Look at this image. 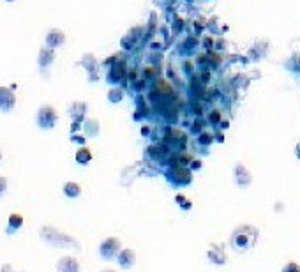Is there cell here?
<instances>
[{"instance_id":"obj_1","label":"cell","mask_w":300,"mask_h":272,"mask_svg":"<svg viewBox=\"0 0 300 272\" xmlns=\"http://www.w3.org/2000/svg\"><path fill=\"white\" fill-rule=\"evenodd\" d=\"M258 240V228L254 226H249V224H244V226H238L232 235V248L237 253H246L256 244Z\"/></svg>"},{"instance_id":"obj_2","label":"cell","mask_w":300,"mask_h":272,"mask_svg":"<svg viewBox=\"0 0 300 272\" xmlns=\"http://www.w3.org/2000/svg\"><path fill=\"white\" fill-rule=\"evenodd\" d=\"M41 237L46 242L51 244V246H58V248H62V246H74V248H78V242L71 235L60 232L57 228H51V226H43L41 228Z\"/></svg>"},{"instance_id":"obj_3","label":"cell","mask_w":300,"mask_h":272,"mask_svg":"<svg viewBox=\"0 0 300 272\" xmlns=\"http://www.w3.org/2000/svg\"><path fill=\"white\" fill-rule=\"evenodd\" d=\"M58 120V113L51 104H43V106L39 108L37 115H35V122H37V126L41 129H51L55 127Z\"/></svg>"},{"instance_id":"obj_4","label":"cell","mask_w":300,"mask_h":272,"mask_svg":"<svg viewBox=\"0 0 300 272\" xmlns=\"http://www.w3.org/2000/svg\"><path fill=\"white\" fill-rule=\"evenodd\" d=\"M168 180L175 186H187L191 184L193 180V175H191V168L187 166H173L171 170L166 173Z\"/></svg>"},{"instance_id":"obj_5","label":"cell","mask_w":300,"mask_h":272,"mask_svg":"<svg viewBox=\"0 0 300 272\" xmlns=\"http://www.w3.org/2000/svg\"><path fill=\"white\" fill-rule=\"evenodd\" d=\"M122 251L120 248V240L117 237H108L104 242L99 246V255L104 260H113L115 256H118V253Z\"/></svg>"},{"instance_id":"obj_6","label":"cell","mask_w":300,"mask_h":272,"mask_svg":"<svg viewBox=\"0 0 300 272\" xmlns=\"http://www.w3.org/2000/svg\"><path fill=\"white\" fill-rule=\"evenodd\" d=\"M126 78H127L126 62H115L113 66H110V69H108V74H106L108 83H112V85H117V83L124 82Z\"/></svg>"},{"instance_id":"obj_7","label":"cell","mask_w":300,"mask_h":272,"mask_svg":"<svg viewBox=\"0 0 300 272\" xmlns=\"http://www.w3.org/2000/svg\"><path fill=\"white\" fill-rule=\"evenodd\" d=\"M233 175H235V184L238 187H249L252 182V175L251 171L247 170V166H244L242 163H238L233 170Z\"/></svg>"},{"instance_id":"obj_8","label":"cell","mask_w":300,"mask_h":272,"mask_svg":"<svg viewBox=\"0 0 300 272\" xmlns=\"http://www.w3.org/2000/svg\"><path fill=\"white\" fill-rule=\"evenodd\" d=\"M16 106V96L9 87H0V112H11Z\"/></svg>"},{"instance_id":"obj_9","label":"cell","mask_w":300,"mask_h":272,"mask_svg":"<svg viewBox=\"0 0 300 272\" xmlns=\"http://www.w3.org/2000/svg\"><path fill=\"white\" fill-rule=\"evenodd\" d=\"M85 113H87V102L74 101L73 104L69 106V115H71L73 122H80V124H83V120H85Z\"/></svg>"},{"instance_id":"obj_10","label":"cell","mask_w":300,"mask_h":272,"mask_svg":"<svg viewBox=\"0 0 300 272\" xmlns=\"http://www.w3.org/2000/svg\"><path fill=\"white\" fill-rule=\"evenodd\" d=\"M83 66V68L87 69V73H88V78H90V82H97V60L96 57H94L92 53H87V55H83L82 58V62H80Z\"/></svg>"},{"instance_id":"obj_11","label":"cell","mask_w":300,"mask_h":272,"mask_svg":"<svg viewBox=\"0 0 300 272\" xmlns=\"http://www.w3.org/2000/svg\"><path fill=\"white\" fill-rule=\"evenodd\" d=\"M66 43V34H64L62 30L58 29H51L48 30V34H46V46L48 48H58V46H62Z\"/></svg>"},{"instance_id":"obj_12","label":"cell","mask_w":300,"mask_h":272,"mask_svg":"<svg viewBox=\"0 0 300 272\" xmlns=\"http://www.w3.org/2000/svg\"><path fill=\"white\" fill-rule=\"evenodd\" d=\"M57 272H80V263L74 256H62L57 263Z\"/></svg>"},{"instance_id":"obj_13","label":"cell","mask_w":300,"mask_h":272,"mask_svg":"<svg viewBox=\"0 0 300 272\" xmlns=\"http://www.w3.org/2000/svg\"><path fill=\"white\" fill-rule=\"evenodd\" d=\"M117 262L120 265L122 269H131L133 265L136 263V255L133 249H122L117 256Z\"/></svg>"},{"instance_id":"obj_14","label":"cell","mask_w":300,"mask_h":272,"mask_svg":"<svg viewBox=\"0 0 300 272\" xmlns=\"http://www.w3.org/2000/svg\"><path fill=\"white\" fill-rule=\"evenodd\" d=\"M55 60V50L53 48H48V46H44V48H41V51H39L37 55V64L41 66L43 69L50 68L51 64H53Z\"/></svg>"},{"instance_id":"obj_15","label":"cell","mask_w":300,"mask_h":272,"mask_svg":"<svg viewBox=\"0 0 300 272\" xmlns=\"http://www.w3.org/2000/svg\"><path fill=\"white\" fill-rule=\"evenodd\" d=\"M208 260L212 263H216V265H223V263H226V255H224V251L219 246H212V248L208 249L207 253Z\"/></svg>"},{"instance_id":"obj_16","label":"cell","mask_w":300,"mask_h":272,"mask_svg":"<svg viewBox=\"0 0 300 272\" xmlns=\"http://www.w3.org/2000/svg\"><path fill=\"white\" fill-rule=\"evenodd\" d=\"M74 159H76V163H80V165H88V163L92 161V152H90V149H87V147H80L76 151Z\"/></svg>"},{"instance_id":"obj_17","label":"cell","mask_w":300,"mask_h":272,"mask_svg":"<svg viewBox=\"0 0 300 272\" xmlns=\"http://www.w3.org/2000/svg\"><path fill=\"white\" fill-rule=\"evenodd\" d=\"M62 191L67 198H78V196L82 194V187H80V184H76V182H66Z\"/></svg>"},{"instance_id":"obj_18","label":"cell","mask_w":300,"mask_h":272,"mask_svg":"<svg viewBox=\"0 0 300 272\" xmlns=\"http://www.w3.org/2000/svg\"><path fill=\"white\" fill-rule=\"evenodd\" d=\"M83 129H85V135L94 138V136L99 135V122L94 120V119H85L83 120Z\"/></svg>"},{"instance_id":"obj_19","label":"cell","mask_w":300,"mask_h":272,"mask_svg":"<svg viewBox=\"0 0 300 272\" xmlns=\"http://www.w3.org/2000/svg\"><path fill=\"white\" fill-rule=\"evenodd\" d=\"M23 226V216H19V214H11L9 216V224H7V232L13 233L16 230H19Z\"/></svg>"},{"instance_id":"obj_20","label":"cell","mask_w":300,"mask_h":272,"mask_svg":"<svg viewBox=\"0 0 300 272\" xmlns=\"http://www.w3.org/2000/svg\"><path fill=\"white\" fill-rule=\"evenodd\" d=\"M169 152V149L168 147H165V145H152V147H149V155H152L154 159H163L166 154Z\"/></svg>"},{"instance_id":"obj_21","label":"cell","mask_w":300,"mask_h":272,"mask_svg":"<svg viewBox=\"0 0 300 272\" xmlns=\"http://www.w3.org/2000/svg\"><path fill=\"white\" fill-rule=\"evenodd\" d=\"M122 99H124V92H122V88H118V87H113L110 92H108V101L110 102H120Z\"/></svg>"},{"instance_id":"obj_22","label":"cell","mask_w":300,"mask_h":272,"mask_svg":"<svg viewBox=\"0 0 300 272\" xmlns=\"http://www.w3.org/2000/svg\"><path fill=\"white\" fill-rule=\"evenodd\" d=\"M214 135H210V133H207V131H201L200 133V136H198V143L200 145H203V147H210L214 143Z\"/></svg>"},{"instance_id":"obj_23","label":"cell","mask_w":300,"mask_h":272,"mask_svg":"<svg viewBox=\"0 0 300 272\" xmlns=\"http://www.w3.org/2000/svg\"><path fill=\"white\" fill-rule=\"evenodd\" d=\"M286 68L290 69V71H300V58L297 57V55H293V57L286 62Z\"/></svg>"},{"instance_id":"obj_24","label":"cell","mask_w":300,"mask_h":272,"mask_svg":"<svg viewBox=\"0 0 300 272\" xmlns=\"http://www.w3.org/2000/svg\"><path fill=\"white\" fill-rule=\"evenodd\" d=\"M208 122H210L212 126H217L219 122H221V113H219L217 110H212L210 115H208Z\"/></svg>"},{"instance_id":"obj_25","label":"cell","mask_w":300,"mask_h":272,"mask_svg":"<svg viewBox=\"0 0 300 272\" xmlns=\"http://www.w3.org/2000/svg\"><path fill=\"white\" fill-rule=\"evenodd\" d=\"M196 44H198V39L194 37V35H191V37L185 39L184 46H185V50H189V51H193V50L196 48Z\"/></svg>"},{"instance_id":"obj_26","label":"cell","mask_w":300,"mask_h":272,"mask_svg":"<svg viewBox=\"0 0 300 272\" xmlns=\"http://www.w3.org/2000/svg\"><path fill=\"white\" fill-rule=\"evenodd\" d=\"M177 202L182 205L180 209H184V210H191V209H193V204H191V200H185L184 196H177Z\"/></svg>"},{"instance_id":"obj_27","label":"cell","mask_w":300,"mask_h":272,"mask_svg":"<svg viewBox=\"0 0 300 272\" xmlns=\"http://www.w3.org/2000/svg\"><path fill=\"white\" fill-rule=\"evenodd\" d=\"M133 43H134V39H133L129 34H127L126 37H122V41H120L122 48H124V50H131L133 48Z\"/></svg>"},{"instance_id":"obj_28","label":"cell","mask_w":300,"mask_h":272,"mask_svg":"<svg viewBox=\"0 0 300 272\" xmlns=\"http://www.w3.org/2000/svg\"><path fill=\"white\" fill-rule=\"evenodd\" d=\"M129 35H131L133 39H140V37H143V27H134V29H131L129 30Z\"/></svg>"},{"instance_id":"obj_29","label":"cell","mask_w":300,"mask_h":272,"mask_svg":"<svg viewBox=\"0 0 300 272\" xmlns=\"http://www.w3.org/2000/svg\"><path fill=\"white\" fill-rule=\"evenodd\" d=\"M283 272H300V265L295 262H290V263H286L284 269H283Z\"/></svg>"},{"instance_id":"obj_30","label":"cell","mask_w":300,"mask_h":272,"mask_svg":"<svg viewBox=\"0 0 300 272\" xmlns=\"http://www.w3.org/2000/svg\"><path fill=\"white\" fill-rule=\"evenodd\" d=\"M201 129H203V120L201 119H196L193 124V127H191V131L193 133H201Z\"/></svg>"},{"instance_id":"obj_31","label":"cell","mask_w":300,"mask_h":272,"mask_svg":"<svg viewBox=\"0 0 300 272\" xmlns=\"http://www.w3.org/2000/svg\"><path fill=\"white\" fill-rule=\"evenodd\" d=\"M5 189H7V179H5V177H0V196L5 193Z\"/></svg>"},{"instance_id":"obj_32","label":"cell","mask_w":300,"mask_h":272,"mask_svg":"<svg viewBox=\"0 0 300 272\" xmlns=\"http://www.w3.org/2000/svg\"><path fill=\"white\" fill-rule=\"evenodd\" d=\"M200 78H201V83H208V80H210V73H208V71H201V73H200Z\"/></svg>"},{"instance_id":"obj_33","label":"cell","mask_w":300,"mask_h":272,"mask_svg":"<svg viewBox=\"0 0 300 272\" xmlns=\"http://www.w3.org/2000/svg\"><path fill=\"white\" fill-rule=\"evenodd\" d=\"M193 112L196 113V115L201 117V104H200L198 101H194V102H193Z\"/></svg>"},{"instance_id":"obj_34","label":"cell","mask_w":300,"mask_h":272,"mask_svg":"<svg viewBox=\"0 0 300 272\" xmlns=\"http://www.w3.org/2000/svg\"><path fill=\"white\" fill-rule=\"evenodd\" d=\"M198 168H201V161L198 159L191 161V170H198Z\"/></svg>"},{"instance_id":"obj_35","label":"cell","mask_w":300,"mask_h":272,"mask_svg":"<svg viewBox=\"0 0 300 272\" xmlns=\"http://www.w3.org/2000/svg\"><path fill=\"white\" fill-rule=\"evenodd\" d=\"M71 141H76V143H85V138H83V136L74 135V136H71Z\"/></svg>"},{"instance_id":"obj_36","label":"cell","mask_w":300,"mask_h":272,"mask_svg":"<svg viewBox=\"0 0 300 272\" xmlns=\"http://www.w3.org/2000/svg\"><path fill=\"white\" fill-rule=\"evenodd\" d=\"M0 272H15V269L11 267L9 263H4V265H2V269H0Z\"/></svg>"},{"instance_id":"obj_37","label":"cell","mask_w":300,"mask_h":272,"mask_svg":"<svg viewBox=\"0 0 300 272\" xmlns=\"http://www.w3.org/2000/svg\"><path fill=\"white\" fill-rule=\"evenodd\" d=\"M180 29H182V19H180V18H177V21H175L173 30H175V32H180Z\"/></svg>"},{"instance_id":"obj_38","label":"cell","mask_w":300,"mask_h":272,"mask_svg":"<svg viewBox=\"0 0 300 272\" xmlns=\"http://www.w3.org/2000/svg\"><path fill=\"white\" fill-rule=\"evenodd\" d=\"M191 66H193L191 62H185V64H184V71H185L187 74H193V68H191Z\"/></svg>"},{"instance_id":"obj_39","label":"cell","mask_w":300,"mask_h":272,"mask_svg":"<svg viewBox=\"0 0 300 272\" xmlns=\"http://www.w3.org/2000/svg\"><path fill=\"white\" fill-rule=\"evenodd\" d=\"M149 133H150V127H147V126H145V127H141V135H145V136H147V135H149Z\"/></svg>"},{"instance_id":"obj_40","label":"cell","mask_w":300,"mask_h":272,"mask_svg":"<svg viewBox=\"0 0 300 272\" xmlns=\"http://www.w3.org/2000/svg\"><path fill=\"white\" fill-rule=\"evenodd\" d=\"M216 140H217L219 143H221V141H224V136H223V133H219V135L216 136Z\"/></svg>"},{"instance_id":"obj_41","label":"cell","mask_w":300,"mask_h":272,"mask_svg":"<svg viewBox=\"0 0 300 272\" xmlns=\"http://www.w3.org/2000/svg\"><path fill=\"white\" fill-rule=\"evenodd\" d=\"M221 122H223V124H221V129H226V127L230 126V122L228 120H221Z\"/></svg>"},{"instance_id":"obj_42","label":"cell","mask_w":300,"mask_h":272,"mask_svg":"<svg viewBox=\"0 0 300 272\" xmlns=\"http://www.w3.org/2000/svg\"><path fill=\"white\" fill-rule=\"evenodd\" d=\"M205 46L210 48V46H212V39H207V41H205Z\"/></svg>"},{"instance_id":"obj_43","label":"cell","mask_w":300,"mask_h":272,"mask_svg":"<svg viewBox=\"0 0 300 272\" xmlns=\"http://www.w3.org/2000/svg\"><path fill=\"white\" fill-rule=\"evenodd\" d=\"M297 155L300 157V145H297Z\"/></svg>"},{"instance_id":"obj_44","label":"cell","mask_w":300,"mask_h":272,"mask_svg":"<svg viewBox=\"0 0 300 272\" xmlns=\"http://www.w3.org/2000/svg\"><path fill=\"white\" fill-rule=\"evenodd\" d=\"M102 272H115V271H102Z\"/></svg>"},{"instance_id":"obj_45","label":"cell","mask_w":300,"mask_h":272,"mask_svg":"<svg viewBox=\"0 0 300 272\" xmlns=\"http://www.w3.org/2000/svg\"><path fill=\"white\" fill-rule=\"evenodd\" d=\"M7 2H15V0H7Z\"/></svg>"},{"instance_id":"obj_46","label":"cell","mask_w":300,"mask_h":272,"mask_svg":"<svg viewBox=\"0 0 300 272\" xmlns=\"http://www.w3.org/2000/svg\"><path fill=\"white\" fill-rule=\"evenodd\" d=\"M0 159H2V154H0Z\"/></svg>"}]
</instances>
